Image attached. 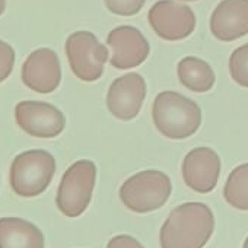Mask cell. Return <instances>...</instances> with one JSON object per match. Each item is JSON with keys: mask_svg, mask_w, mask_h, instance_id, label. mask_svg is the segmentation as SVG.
Here are the masks:
<instances>
[{"mask_svg": "<svg viewBox=\"0 0 248 248\" xmlns=\"http://www.w3.org/2000/svg\"><path fill=\"white\" fill-rule=\"evenodd\" d=\"M172 191L171 180L158 170H146L127 178L120 187L123 204L135 213H149L161 209Z\"/></svg>", "mask_w": 248, "mask_h": 248, "instance_id": "cell-3", "label": "cell"}, {"mask_svg": "<svg viewBox=\"0 0 248 248\" xmlns=\"http://www.w3.org/2000/svg\"><path fill=\"white\" fill-rule=\"evenodd\" d=\"M152 120L161 135L172 140L193 136L202 124L200 107L174 91L156 95L152 105Z\"/></svg>", "mask_w": 248, "mask_h": 248, "instance_id": "cell-2", "label": "cell"}, {"mask_svg": "<svg viewBox=\"0 0 248 248\" xmlns=\"http://www.w3.org/2000/svg\"><path fill=\"white\" fill-rule=\"evenodd\" d=\"M62 69L57 54L50 48L31 53L22 66V82L38 93H50L57 89Z\"/></svg>", "mask_w": 248, "mask_h": 248, "instance_id": "cell-12", "label": "cell"}, {"mask_svg": "<svg viewBox=\"0 0 248 248\" xmlns=\"http://www.w3.org/2000/svg\"><path fill=\"white\" fill-rule=\"evenodd\" d=\"M107 9L120 16H133L142 11L146 0H104Z\"/></svg>", "mask_w": 248, "mask_h": 248, "instance_id": "cell-18", "label": "cell"}, {"mask_svg": "<svg viewBox=\"0 0 248 248\" xmlns=\"http://www.w3.org/2000/svg\"><path fill=\"white\" fill-rule=\"evenodd\" d=\"M107 248H145V247L130 235H117L111 238Z\"/></svg>", "mask_w": 248, "mask_h": 248, "instance_id": "cell-20", "label": "cell"}, {"mask_svg": "<svg viewBox=\"0 0 248 248\" xmlns=\"http://www.w3.org/2000/svg\"><path fill=\"white\" fill-rule=\"evenodd\" d=\"M152 30L167 41H180L193 34L196 28V15L187 5L175 0H159L148 14Z\"/></svg>", "mask_w": 248, "mask_h": 248, "instance_id": "cell-7", "label": "cell"}, {"mask_svg": "<svg viewBox=\"0 0 248 248\" xmlns=\"http://www.w3.org/2000/svg\"><path fill=\"white\" fill-rule=\"evenodd\" d=\"M18 126L34 138L51 139L59 136L66 127L63 112L48 102L22 101L15 107Z\"/></svg>", "mask_w": 248, "mask_h": 248, "instance_id": "cell-8", "label": "cell"}, {"mask_svg": "<svg viewBox=\"0 0 248 248\" xmlns=\"http://www.w3.org/2000/svg\"><path fill=\"white\" fill-rule=\"evenodd\" d=\"M223 197L232 207L248 210V162L231 171L223 187Z\"/></svg>", "mask_w": 248, "mask_h": 248, "instance_id": "cell-16", "label": "cell"}, {"mask_svg": "<svg viewBox=\"0 0 248 248\" xmlns=\"http://www.w3.org/2000/svg\"><path fill=\"white\" fill-rule=\"evenodd\" d=\"M210 31L219 41L231 43L248 34V0H222L210 16Z\"/></svg>", "mask_w": 248, "mask_h": 248, "instance_id": "cell-13", "label": "cell"}, {"mask_svg": "<svg viewBox=\"0 0 248 248\" xmlns=\"http://www.w3.org/2000/svg\"><path fill=\"white\" fill-rule=\"evenodd\" d=\"M229 73L235 83L248 88V43L238 47L229 57Z\"/></svg>", "mask_w": 248, "mask_h": 248, "instance_id": "cell-17", "label": "cell"}, {"mask_svg": "<svg viewBox=\"0 0 248 248\" xmlns=\"http://www.w3.org/2000/svg\"><path fill=\"white\" fill-rule=\"evenodd\" d=\"M183 2H197V0H183Z\"/></svg>", "mask_w": 248, "mask_h": 248, "instance_id": "cell-23", "label": "cell"}, {"mask_svg": "<svg viewBox=\"0 0 248 248\" xmlns=\"http://www.w3.org/2000/svg\"><path fill=\"white\" fill-rule=\"evenodd\" d=\"M181 174L184 183L193 191L202 194L210 193L220 175V158L210 148H194L186 155Z\"/></svg>", "mask_w": 248, "mask_h": 248, "instance_id": "cell-11", "label": "cell"}, {"mask_svg": "<svg viewBox=\"0 0 248 248\" xmlns=\"http://www.w3.org/2000/svg\"><path fill=\"white\" fill-rule=\"evenodd\" d=\"M107 44L112 50L109 63L112 67L120 70L140 66L151 53L148 40L138 28L130 25L114 28L107 37Z\"/></svg>", "mask_w": 248, "mask_h": 248, "instance_id": "cell-10", "label": "cell"}, {"mask_svg": "<svg viewBox=\"0 0 248 248\" xmlns=\"http://www.w3.org/2000/svg\"><path fill=\"white\" fill-rule=\"evenodd\" d=\"M5 8H6V0H0V15L5 12Z\"/></svg>", "mask_w": 248, "mask_h": 248, "instance_id": "cell-21", "label": "cell"}, {"mask_svg": "<svg viewBox=\"0 0 248 248\" xmlns=\"http://www.w3.org/2000/svg\"><path fill=\"white\" fill-rule=\"evenodd\" d=\"M0 248H44V235L28 220L19 217H2Z\"/></svg>", "mask_w": 248, "mask_h": 248, "instance_id": "cell-14", "label": "cell"}, {"mask_svg": "<svg viewBox=\"0 0 248 248\" xmlns=\"http://www.w3.org/2000/svg\"><path fill=\"white\" fill-rule=\"evenodd\" d=\"M14 63H15L14 48L8 43L0 40V83L5 79H8V76L14 69Z\"/></svg>", "mask_w": 248, "mask_h": 248, "instance_id": "cell-19", "label": "cell"}, {"mask_svg": "<svg viewBox=\"0 0 248 248\" xmlns=\"http://www.w3.org/2000/svg\"><path fill=\"white\" fill-rule=\"evenodd\" d=\"M66 54L72 72L83 82L98 80L108 60V48L88 31H76L67 38Z\"/></svg>", "mask_w": 248, "mask_h": 248, "instance_id": "cell-6", "label": "cell"}, {"mask_svg": "<svg viewBox=\"0 0 248 248\" xmlns=\"http://www.w3.org/2000/svg\"><path fill=\"white\" fill-rule=\"evenodd\" d=\"M54 172L56 159L50 152L27 151L11 165V187L21 197H35L47 190Z\"/></svg>", "mask_w": 248, "mask_h": 248, "instance_id": "cell-4", "label": "cell"}, {"mask_svg": "<svg viewBox=\"0 0 248 248\" xmlns=\"http://www.w3.org/2000/svg\"><path fill=\"white\" fill-rule=\"evenodd\" d=\"M146 98V82L139 73L117 78L107 93V108L118 120L130 121L139 112Z\"/></svg>", "mask_w": 248, "mask_h": 248, "instance_id": "cell-9", "label": "cell"}, {"mask_svg": "<svg viewBox=\"0 0 248 248\" xmlns=\"http://www.w3.org/2000/svg\"><path fill=\"white\" fill-rule=\"evenodd\" d=\"M178 79L183 86L193 92H207L215 85V73L210 64L199 57H184L177 67Z\"/></svg>", "mask_w": 248, "mask_h": 248, "instance_id": "cell-15", "label": "cell"}, {"mask_svg": "<svg viewBox=\"0 0 248 248\" xmlns=\"http://www.w3.org/2000/svg\"><path fill=\"white\" fill-rule=\"evenodd\" d=\"M215 229V217L204 203L177 206L161 228V248H203Z\"/></svg>", "mask_w": 248, "mask_h": 248, "instance_id": "cell-1", "label": "cell"}, {"mask_svg": "<svg viewBox=\"0 0 248 248\" xmlns=\"http://www.w3.org/2000/svg\"><path fill=\"white\" fill-rule=\"evenodd\" d=\"M96 181V165L92 161L82 159L72 164L64 172L56 203L59 210L67 217L80 216L89 206Z\"/></svg>", "mask_w": 248, "mask_h": 248, "instance_id": "cell-5", "label": "cell"}, {"mask_svg": "<svg viewBox=\"0 0 248 248\" xmlns=\"http://www.w3.org/2000/svg\"><path fill=\"white\" fill-rule=\"evenodd\" d=\"M242 248H248V236H247V239L244 241V245H242Z\"/></svg>", "mask_w": 248, "mask_h": 248, "instance_id": "cell-22", "label": "cell"}]
</instances>
